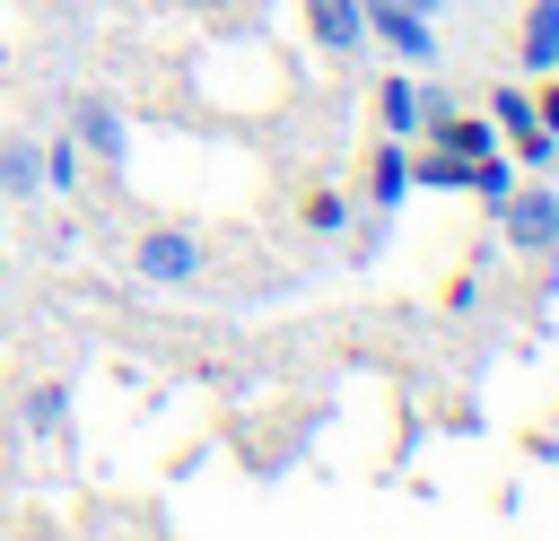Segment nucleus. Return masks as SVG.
Instances as JSON below:
<instances>
[{
    "label": "nucleus",
    "instance_id": "obj_7",
    "mask_svg": "<svg viewBox=\"0 0 559 541\" xmlns=\"http://www.w3.org/2000/svg\"><path fill=\"white\" fill-rule=\"evenodd\" d=\"M0 201H44V140L0 131Z\"/></svg>",
    "mask_w": 559,
    "mask_h": 541
},
{
    "label": "nucleus",
    "instance_id": "obj_11",
    "mask_svg": "<svg viewBox=\"0 0 559 541\" xmlns=\"http://www.w3.org/2000/svg\"><path fill=\"white\" fill-rule=\"evenodd\" d=\"M376 122H384V140H419V105H411V70L376 87Z\"/></svg>",
    "mask_w": 559,
    "mask_h": 541
},
{
    "label": "nucleus",
    "instance_id": "obj_12",
    "mask_svg": "<svg viewBox=\"0 0 559 541\" xmlns=\"http://www.w3.org/2000/svg\"><path fill=\"white\" fill-rule=\"evenodd\" d=\"M79 166H87V148H79L70 131H52V140H44V192H70Z\"/></svg>",
    "mask_w": 559,
    "mask_h": 541
},
{
    "label": "nucleus",
    "instance_id": "obj_10",
    "mask_svg": "<svg viewBox=\"0 0 559 541\" xmlns=\"http://www.w3.org/2000/svg\"><path fill=\"white\" fill-rule=\"evenodd\" d=\"M419 140H428V148H437V157H463V166H472V157H489V148H498V131H489V113H445V122H428V131H419Z\"/></svg>",
    "mask_w": 559,
    "mask_h": 541
},
{
    "label": "nucleus",
    "instance_id": "obj_2",
    "mask_svg": "<svg viewBox=\"0 0 559 541\" xmlns=\"http://www.w3.org/2000/svg\"><path fill=\"white\" fill-rule=\"evenodd\" d=\"M489 218H498V236H507L515 253H559V192H550V183H515Z\"/></svg>",
    "mask_w": 559,
    "mask_h": 541
},
{
    "label": "nucleus",
    "instance_id": "obj_16",
    "mask_svg": "<svg viewBox=\"0 0 559 541\" xmlns=\"http://www.w3.org/2000/svg\"><path fill=\"white\" fill-rule=\"evenodd\" d=\"M411 9H419V17H437V9H445V0H411Z\"/></svg>",
    "mask_w": 559,
    "mask_h": 541
},
{
    "label": "nucleus",
    "instance_id": "obj_15",
    "mask_svg": "<svg viewBox=\"0 0 559 541\" xmlns=\"http://www.w3.org/2000/svg\"><path fill=\"white\" fill-rule=\"evenodd\" d=\"M533 113H542V131H550V140H559V70H550V87H542V96H533Z\"/></svg>",
    "mask_w": 559,
    "mask_h": 541
},
{
    "label": "nucleus",
    "instance_id": "obj_5",
    "mask_svg": "<svg viewBox=\"0 0 559 541\" xmlns=\"http://www.w3.org/2000/svg\"><path fill=\"white\" fill-rule=\"evenodd\" d=\"M70 140H79L87 157L122 166V148H131V122H122V105H114V96H70Z\"/></svg>",
    "mask_w": 559,
    "mask_h": 541
},
{
    "label": "nucleus",
    "instance_id": "obj_6",
    "mask_svg": "<svg viewBox=\"0 0 559 541\" xmlns=\"http://www.w3.org/2000/svg\"><path fill=\"white\" fill-rule=\"evenodd\" d=\"M306 35H314L332 61H358V52H367V9H358V0H306Z\"/></svg>",
    "mask_w": 559,
    "mask_h": 541
},
{
    "label": "nucleus",
    "instance_id": "obj_17",
    "mask_svg": "<svg viewBox=\"0 0 559 541\" xmlns=\"http://www.w3.org/2000/svg\"><path fill=\"white\" fill-rule=\"evenodd\" d=\"M17 541H61V532H44V524H35V532H17Z\"/></svg>",
    "mask_w": 559,
    "mask_h": 541
},
{
    "label": "nucleus",
    "instance_id": "obj_9",
    "mask_svg": "<svg viewBox=\"0 0 559 541\" xmlns=\"http://www.w3.org/2000/svg\"><path fill=\"white\" fill-rule=\"evenodd\" d=\"M515 61H524L533 79L559 70V0H533V9H524V26H515Z\"/></svg>",
    "mask_w": 559,
    "mask_h": 541
},
{
    "label": "nucleus",
    "instance_id": "obj_13",
    "mask_svg": "<svg viewBox=\"0 0 559 541\" xmlns=\"http://www.w3.org/2000/svg\"><path fill=\"white\" fill-rule=\"evenodd\" d=\"M297 218H306V236H341L349 227V192H306Z\"/></svg>",
    "mask_w": 559,
    "mask_h": 541
},
{
    "label": "nucleus",
    "instance_id": "obj_4",
    "mask_svg": "<svg viewBox=\"0 0 559 541\" xmlns=\"http://www.w3.org/2000/svg\"><path fill=\"white\" fill-rule=\"evenodd\" d=\"M367 9V35L376 44H393V61H411V70H428L437 61V26L411 9V0H358Z\"/></svg>",
    "mask_w": 559,
    "mask_h": 541
},
{
    "label": "nucleus",
    "instance_id": "obj_1",
    "mask_svg": "<svg viewBox=\"0 0 559 541\" xmlns=\"http://www.w3.org/2000/svg\"><path fill=\"white\" fill-rule=\"evenodd\" d=\"M131 270H140V288H192V279L210 270V244H201L192 227H148V236L131 244Z\"/></svg>",
    "mask_w": 559,
    "mask_h": 541
},
{
    "label": "nucleus",
    "instance_id": "obj_14",
    "mask_svg": "<svg viewBox=\"0 0 559 541\" xmlns=\"http://www.w3.org/2000/svg\"><path fill=\"white\" fill-rule=\"evenodd\" d=\"M61 419H70V384H35V393H26V428H35V436H52Z\"/></svg>",
    "mask_w": 559,
    "mask_h": 541
},
{
    "label": "nucleus",
    "instance_id": "obj_3",
    "mask_svg": "<svg viewBox=\"0 0 559 541\" xmlns=\"http://www.w3.org/2000/svg\"><path fill=\"white\" fill-rule=\"evenodd\" d=\"M489 113L507 122V157H515V166H550V148H559V140L542 131V113H533V87L498 79V87H489Z\"/></svg>",
    "mask_w": 559,
    "mask_h": 541
},
{
    "label": "nucleus",
    "instance_id": "obj_8",
    "mask_svg": "<svg viewBox=\"0 0 559 541\" xmlns=\"http://www.w3.org/2000/svg\"><path fill=\"white\" fill-rule=\"evenodd\" d=\"M367 201L376 209H402L411 201V140H376L367 148Z\"/></svg>",
    "mask_w": 559,
    "mask_h": 541
}]
</instances>
